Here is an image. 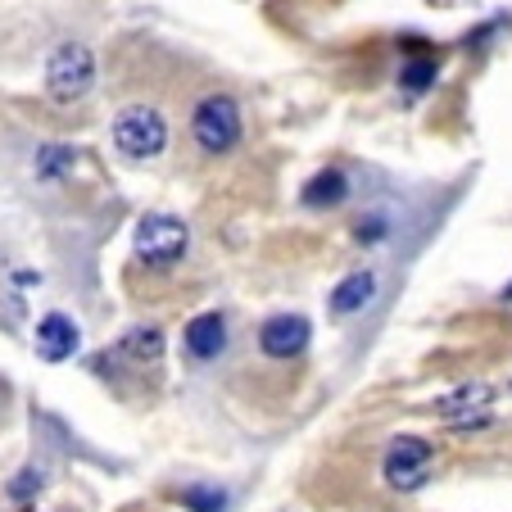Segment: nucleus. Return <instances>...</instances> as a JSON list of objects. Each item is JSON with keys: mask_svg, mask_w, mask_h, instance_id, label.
Returning <instances> with one entry per match:
<instances>
[{"mask_svg": "<svg viewBox=\"0 0 512 512\" xmlns=\"http://www.w3.org/2000/svg\"><path fill=\"white\" fill-rule=\"evenodd\" d=\"M96 87V55L82 41H59L46 59V91L59 105H73Z\"/></svg>", "mask_w": 512, "mask_h": 512, "instance_id": "1", "label": "nucleus"}, {"mask_svg": "<svg viewBox=\"0 0 512 512\" xmlns=\"http://www.w3.org/2000/svg\"><path fill=\"white\" fill-rule=\"evenodd\" d=\"M191 136L200 145L204 155H232L236 145L245 136V123H241V105L232 96H204L195 105V118H191Z\"/></svg>", "mask_w": 512, "mask_h": 512, "instance_id": "2", "label": "nucleus"}, {"mask_svg": "<svg viewBox=\"0 0 512 512\" xmlns=\"http://www.w3.org/2000/svg\"><path fill=\"white\" fill-rule=\"evenodd\" d=\"M114 145L127 159H155L168 150V118L155 105H127L114 118Z\"/></svg>", "mask_w": 512, "mask_h": 512, "instance_id": "3", "label": "nucleus"}, {"mask_svg": "<svg viewBox=\"0 0 512 512\" xmlns=\"http://www.w3.org/2000/svg\"><path fill=\"white\" fill-rule=\"evenodd\" d=\"M186 245H191V227H186L182 218H173V213H145L141 223H136V232H132L136 259L150 263V268H168V263H177L186 254Z\"/></svg>", "mask_w": 512, "mask_h": 512, "instance_id": "4", "label": "nucleus"}, {"mask_svg": "<svg viewBox=\"0 0 512 512\" xmlns=\"http://www.w3.org/2000/svg\"><path fill=\"white\" fill-rule=\"evenodd\" d=\"M431 472H435V449L426 445L422 435H395L390 440L386 458H381V476H386L390 490L413 494L431 481Z\"/></svg>", "mask_w": 512, "mask_h": 512, "instance_id": "5", "label": "nucleus"}, {"mask_svg": "<svg viewBox=\"0 0 512 512\" xmlns=\"http://www.w3.org/2000/svg\"><path fill=\"white\" fill-rule=\"evenodd\" d=\"M435 413H440L445 426H454V431H481V426L494 422V386L467 381V386L449 390L445 399H435Z\"/></svg>", "mask_w": 512, "mask_h": 512, "instance_id": "6", "label": "nucleus"}, {"mask_svg": "<svg viewBox=\"0 0 512 512\" xmlns=\"http://www.w3.org/2000/svg\"><path fill=\"white\" fill-rule=\"evenodd\" d=\"M309 340H313V327L300 313H277V318H268L259 327V349L268 358H295L309 349Z\"/></svg>", "mask_w": 512, "mask_h": 512, "instance_id": "7", "label": "nucleus"}, {"mask_svg": "<svg viewBox=\"0 0 512 512\" xmlns=\"http://www.w3.org/2000/svg\"><path fill=\"white\" fill-rule=\"evenodd\" d=\"M82 345V331L73 318H64V313H46V318L37 322V354L46 358V363H64V358H73Z\"/></svg>", "mask_w": 512, "mask_h": 512, "instance_id": "8", "label": "nucleus"}, {"mask_svg": "<svg viewBox=\"0 0 512 512\" xmlns=\"http://www.w3.org/2000/svg\"><path fill=\"white\" fill-rule=\"evenodd\" d=\"M186 354L200 358V363H209V358L223 354L227 345V318L223 313H200V318L186 322Z\"/></svg>", "mask_w": 512, "mask_h": 512, "instance_id": "9", "label": "nucleus"}, {"mask_svg": "<svg viewBox=\"0 0 512 512\" xmlns=\"http://www.w3.org/2000/svg\"><path fill=\"white\" fill-rule=\"evenodd\" d=\"M372 300H377V272H349L345 281H336L327 309L331 318H349V313H363Z\"/></svg>", "mask_w": 512, "mask_h": 512, "instance_id": "10", "label": "nucleus"}, {"mask_svg": "<svg viewBox=\"0 0 512 512\" xmlns=\"http://www.w3.org/2000/svg\"><path fill=\"white\" fill-rule=\"evenodd\" d=\"M345 195H349V177L340 168H322V173H313L304 182L300 200L304 209H336V204H345Z\"/></svg>", "mask_w": 512, "mask_h": 512, "instance_id": "11", "label": "nucleus"}, {"mask_svg": "<svg viewBox=\"0 0 512 512\" xmlns=\"http://www.w3.org/2000/svg\"><path fill=\"white\" fill-rule=\"evenodd\" d=\"M118 354L132 358V363H155L164 354V331L159 327H132L123 340H118Z\"/></svg>", "mask_w": 512, "mask_h": 512, "instance_id": "12", "label": "nucleus"}, {"mask_svg": "<svg viewBox=\"0 0 512 512\" xmlns=\"http://www.w3.org/2000/svg\"><path fill=\"white\" fill-rule=\"evenodd\" d=\"M435 73H440V64H435L431 55L404 59V64H399V91H404V96H422V91L435 82Z\"/></svg>", "mask_w": 512, "mask_h": 512, "instance_id": "13", "label": "nucleus"}, {"mask_svg": "<svg viewBox=\"0 0 512 512\" xmlns=\"http://www.w3.org/2000/svg\"><path fill=\"white\" fill-rule=\"evenodd\" d=\"M177 499H182V508H191V512H223L227 508V494L213 490V485H191V490H182Z\"/></svg>", "mask_w": 512, "mask_h": 512, "instance_id": "14", "label": "nucleus"}, {"mask_svg": "<svg viewBox=\"0 0 512 512\" xmlns=\"http://www.w3.org/2000/svg\"><path fill=\"white\" fill-rule=\"evenodd\" d=\"M73 164H78V155H73L68 145H41V155H37V173L41 177H64Z\"/></svg>", "mask_w": 512, "mask_h": 512, "instance_id": "15", "label": "nucleus"}, {"mask_svg": "<svg viewBox=\"0 0 512 512\" xmlns=\"http://www.w3.org/2000/svg\"><path fill=\"white\" fill-rule=\"evenodd\" d=\"M37 490H41V472H32V467H28V472H19V476H14V485H10V499H14V503H28Z\"/></svg>", "mask_w": 512, "mask_h": 512, "instance_id": "16", "label": "nucleus"}, {"mask_svg": "<svg viewBox=\"0 0 512 512\" xmlns=\"http://www.w3.org/2000/svg\"><path fill=\"white\" fill-rule=\"evenodd\" d=\"M503 300H508V304H512V286H508V290H503Z\"/></svg>", "mask_w": 512, "mask_h": 512, "instance_id": "17", "label": "nucleus"}]
</instances>
